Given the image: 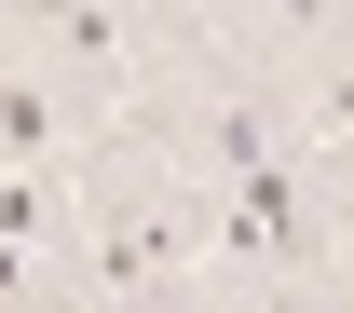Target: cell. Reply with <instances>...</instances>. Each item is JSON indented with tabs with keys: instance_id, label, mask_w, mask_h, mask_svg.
I'll list each match as a JSON object with an SVG mask.
<instances>
[{
	"instance_id": "cell-6",
	"label": "cell",
	"mask_w": 354,
	"mask_h": 313,
	"mask_svg": "<svg viewBox=\"0 0 354 313\" xmlns=\"http://www.w3.org/2000/svg\"><path fill=\"white\" fill-rule=\"evenodd\" d=\"M272 14H286V0H272Z\"/></svg>"
},
{
	"instance_id": "cell-2",
	"label": "cell",
	"mask_w": 354,
	"mask_h": 313,
	"mask_svg": "<svg viewBox=\"0 0 354 313\" xmlns=\"http://www.w3.org/2000/svg\"><path fill=\"white\" fill-rule=\"evenodd\" d=\"M0 136L41 150V136H55V95H41V82H0Z\"/></svg>"
},
{
	"instance_id": "cell-4",
	"label": "cell",
	"mask_w": 354,
	"mask_h": 313,
	"mask_svg": "<svg viewBox=\"0 0 354 313\" xmlns=\"http://www.w3.org/2000/svg\"><path fill=\"white\" fill-rule=\"evenodd\" d=\"M327 123H341V136H354V82H327Z\"/></svg>"
},
{
	"instance_id": "cell-1",
	"label": "cell",
	"mask_w": 354,
	"mask_h": 313,
	"mask_svg": "<svg viewBox=\"0 0 354 313\" xmlns=\"http://www.w3.org/2000/svg\"><path fill=\"white\" fill-rule=\"evenodd\" d=\"M232 245L245 259H313V218H300V191H286V164H232Z\"/></svg>"
},
{
	"instance_id": "cell-5",
	"label": "cell",
	"mask_w": 354,
	"mask_h": 313,
	"mask_svg": "<svg viewBox=\"0 0 354 313\" xmlns=\"http://www.w3.org/2000/svg\"><path fill=\"white\" fill-rule=\"evenodd\" d=\"M313 14H327V0H286V28H313Z\"/></svg>"
},
{
	"instance_id": "cell-3",
	"label": "cell",
	"mask_w": 354,
	"mask_h": 313,
	"mask_svg": "<svg viewBox=\"0 0 354 313\" xmlns=\"http://www.w3.org/2000/svg\"><path fill=\"white\" fill-rule=\"evenodd\" d=\"M28 231H41V191H28V178H0V245H28Z\"/></svg>"
}]
</instances>
